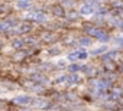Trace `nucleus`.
<instances>
[{"label": "nucleus", "mask_w": 123, "mask_h": 111, "mask_svg": "<svg viewBox=\"0 0 123 111\" xmlns=\"http://www.w3.org/2000/svg\"><path fill=\"white\" fill-rule=\"evenodd\" d=\"M86 33L90 35L91 38H96L97 40H100V42H103V43L109 42V39H110V36H109L104 30H101V29H98V28H86Z\"/></svg>", "instance_id": "1"}, {"label": "nucleus", "mask_w": 123, "mask_h": 111, "mask_svg": "<svg viewBox=\"0 0 123 111\" xmlns=\"http://www.w3.org/2000/svg\"><path fill=\"white\" fill-rule=\"evenodd\" d=\"M98 7V3L96 2V0H87V3H84L80 9V13L81 15H93Z\"/></svg>", "instance_id": "2"}, {"label": "nucleus", "mask_w": 123, "mask_h": 111, "mask_svg": "<svg viewBox=\"0 0 123 111\" xmlns=\"http://www.w3.org/2000/svg\"><path fill=\"white\" fill-rule=\"evenodd\" d=\"M15 102L16 104H20V105H28V104L32 102V98L29 95H18L15 98Z\"/></svg>", "instance_id": "3"}, {"label": "nucleus", "mask_w": 123, "mask_h": 111, "mask_svg": "<svg viewBox=\"0 0 123 111\" xmlns=\"http://www.w3.org/2000/svg\"><path fill=\"white\" fill-rule=\"evenodd\" d=\"M29 19L31 20H33V22H38V23H43V22H46V16L43 15V13H32V15H29Z\"/></svg>", "instance_id": "4"}, {"label": "nucleus", "mask_w": 123, "mask_h": 111, "mask_svg": "<svg viewBox=\"0 0 123 111\" xmlns=\"http://www.w3.org/2000/svg\"><path fill=\"white\" fill-rule=\"evenodd\" d=\"M16 5L19 9H29L31 7V0H16Z\"/></svg>", "instance_id": "5"}, {"label": "nucleus", "mask_w": 123, "mask_h": 111, "mask_svg": "<svg viewBox=\"0 0 123 111\" xmlns=\"http://www.w3.org/2000/svg\"><path fill=\"white\" fill-rule=\"evenodd\" d=\"M106 46H101V48H97V49H93L91 52H90V55H93V56H97V55H101L103 52H106Z\"/></svg>", "instance_id": "6"}, {"label": "nucleus", "mask_w": 123, "mask_h": 111, "mask_svg": "<svg viewBox=\"0 0 123 111\" xmlns=\"http://www.w3.org/2000/svg\"><path fill=\"white\" fill-rule=\"evenodd\" d=\"M67 81H68L70 84H75V82H78V75H77V74L67 75Z\"/></svg>", "instance_id": "7"}, {"label": "nucleus", "mask_w": 123, "mask_h": 111, "mask_svg": "<svg viewBox=\"0 0 123 111\" xmlns=\"http://www.w3.org/2000/svg\"><path fill=\"white\" fill-rule=\"evenodd\" d=\"M78 43H80L81 46H90V45H91V39H90V38H81V39L78 40Z\"/></svg>", "instance_id": "8"}, {"label": "nucleus", "mask_w": 123, "mask_h": 111, "mask_svg": "<svg viewBox=\"0 0 123 111\" xmlns=\"http://www.w3.org/2000/svg\"><path fill=\"white\" fill-rule=\"evenodd\" d=\"M12 45H13V48H16V49H18V48H23V46H25V40H23V39H16V40H13Z\"/></svg>", "instance_id": "9"}, {"label": "nucleus", "mask_w": 123, "mask_h": 111, "mask_svg": "<svg viewBox=\"0 0 123 111\" xmlns=\"http://www.w3.org/2000/svg\"><path fill=\"white\" fill-rule=\"evenodd\" d=\"M78 56H80V50H75V52H71L68 55V59L70 61H75V59H78Z\"/></svg>", "instance_id": "10"}, {"label": "nucleus", "mask_w": 123, "mask_h": 111, "mask_svg": "<svg viewBox=\"0 0 123 111\" xmlns=\"http://www.w3.org/2000/svg\"><path fill=\"white\" fill-rule=\"evenodd\" d=\"M116 55H117V52H116V50H110L109 53H106V55H104V59H106V61H109V59H113V58L116 56Z\"/></svg>", "instance_id": "11"}, {"label": "nucleus", "mask_w": 123, "mask_h": 111, "mask_svg": "<svg viewBox=\"0 0 123 111\" xmlns=\"http://www.w3.org/2000/svg\"><path fill=\"white\" fill-rule=\"evenodd\" d=\"M68 69H70L71 72H77V71H80V69H81V67H80V65L73 64V65H70V67H68Z\"/></svg>", "instance_id": "12"}, {"label": "nucleus", "mask_w": 123, "mask_h": 111, "mask_svg": "<svg viewBox=\"0 0 123 111\" xmlns=\"http://www.w3.org/2000/svg\"><path fill=\"white\" fill-rule=\"evenodd\" d=\"M114 43H116L117 46H123V36L116 38V39H114Z\"/></svg>", "instance_id": "13"}, {"label": "nucleus", "mask_w": 123, "mask_h": 111, "mask_svg": "<svg viewBox=\"0 0 123 111\" xmlns=\"http://www.w3.org/2000/svg\"><path fill=\"white\" fill-rule=\"evenodd\" d=\"M54 13L56 16H64V12H62V9H61V7H55L54 9Z\"/></svg>", "instance_id": "14"}, {"label": "nucleus", "mask_w": 123, "mask_h": 111, "mask_svg": "<svg viewBox=\"0 0 123 111\" xmlns=\"http://www.w3.org/2000/svg\"><path fill=\"white\" fill-rule=\"evenodd\" d=\"M87 56H88V53H87L84 49H83V50H80V56H78V59H86Z\"/></svg>", "instance_id": "15"}]
</instances>
